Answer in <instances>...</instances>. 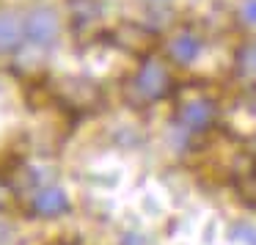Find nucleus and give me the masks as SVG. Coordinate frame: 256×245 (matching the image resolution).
<instances>
[{
    "instance_id": "39448f33",
    "label": "nucleus",
    "mask_w": 256,
    "mask_h": 245,
    "mask_svg": "<svg viewBox=\"0 0 256 245\" xmlns=\"http://www.w3.org/2000/svg\"><path fill=\"white\" fill-rule=\"evenodd\" d=\"M20 39V28L12 17H0V52L3 50H12Z\"/></svg>"
},
{
    "instance_id": "423d86ee",
    "label": "nucleus",
    "mask_w": 256,
    "mask_h": 245,
    "mask_svg": "<svg viewBox=\"0 0 256 245\" xmlns=\"http://www.w3.org/2000/svg\"><path fill=\"white\" fill-rule=\"evenodd\" d=\"M196 52H198V44L190 39H179L176 44H174V56L179 58V61H190V58H196Z\"/></svg>"
},
{
    "instance_id": "0eeeda50",
    "label": "nucleus",
    "mask_w": 256,
    "mask_h": 245,
    "mask_svg": "<svg viewBox=\"0 0 256 245\" xmlns=\"http://www.w3.org/2000/svg\"><path fill=\"white\" fill-rule=\"evenodd\" d=\"M234 237H240L245 245H256V228L254 226H237L234 228Z\"/></svg>"
},
{
    "instance_id": "6e6552de",
    "label": "nucleus",
    "mask_w": 256,
    "mask_h": 245,
    "mask_svg": "<svg viewBox=\"0 0 256 245\" xmlns=\"http://www.w3.org/2000/svg\"><path fill=\"white\" fill-rule=\"evenodd\" d=\"M122 245H149V242H146L140 234H127V237L122 240Z\"/></svg>"
},
{
    "instance_id": "f257e3e1",
    "label": "nucleus",
    "mask_w": 256,
    "mask_h": 245,
    "mask_svg": "<svg viewBox=\"0 0 256 245\" xmlns=\"http://www.w3.org/2000/svg\"><path fill=\"white\" fill-rule=\"evenodd\" d=\"M69 210V198L61 188H44L34 196V212L36 215H44V218H52V215H61V212Z\"/></svg>"
},
{
    "instance_id": "f03ea898",
    "label": "nucleus",
    "mask_w": 256,
    "mask_h": 245,
    "mask_svg": "<svg viewBox=\"0 0 256 245\" xmlns=\"http://www.w3.org/2000/svg\"><path fill=\"white\" fill-rule=\"evenodd\" d=\"M166 86H168V78L157 64L144 66V72L135 78V88H138V94L144 96V100H157V96L166 91Z\"/></svg>"
},
{
    "instance_id": "7ed1b4c3",
    "label": "nucleus",
    "mask_w": 256,
    "mask_h": 245,
    "mask_svg": "<svg viewBox=\"0 0 256 245\" xmlns=\"http://www.w3.org/2000/svg\"><path fill=\"white\" fill-rule=\"evenodd\" d=\"M56 30H58V22L50 12H36L30 14L28 20V36L36 42V44H50L56 39Z\"/></svg>"
},
{
    "instance_id": "9d476101",
    "label": "nucleus",
    "mask_w": 256,
    "mask_h": 245,
    "mask_svg": "<svg viewBox=\"0 0 256 245\" xmlns=\"http://www.w3.org/2000/svg\"><path fill=\"white\" fill-rule=\"evenodd\" d=\"M6 201H8V188H6L3 182H0V206L6 204Z\"/></svg>"
},
{
    "instance_id": "20e7f679",
    "label": "nucleus",
    "mask_w": 256,
    "mask_h": 245,
    "mask_svg": "<svg viewBox=\"0 0 256 245\" xmlns=\"http://www.w3.org/2000/svg\"><path fill=\"white\" fill-rule=\"evenodd\" d=\"M212 116H215V108H212L206 100H196V102H190V105L182 108V122L188 124V127H193V130L206 127V124L212 122Z\"/></svg>"
},
{
    "instance_id": "1a4fd4ad",
    "label": "nucleus",
    "mask_w": 256,
    "mask_h": 245,
    "mask_svg": "<svg viewBox=\"0 0 256 245\" xmlns=\"http://www.w3.org/2000/svg\"><path fill=\"white\" fill-rule=\"evenodd\" d=\"M245 17H248L250 22H256V0H250L248 6H245Z\"/></svg>"
}]
</instances>
